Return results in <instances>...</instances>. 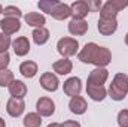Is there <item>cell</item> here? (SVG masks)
I'll list each match as a JSON object with an SVG mask.
<instances>
[{"instance_id":"obj_1","label":"cell","mask_w":128,"mask_h":127,"mask_svg":"<svg viewBox=\"0 0 128 127\" xmlns=\"http://www.w3.org/2000/svg\"><path fill=\"white\" fill-rule=\"evenodd\" d=\"M79 60L86 64H96L97 67H106L112 61V52L106 46H98L94 42L86 43L80 52H79Z\"/></svg>"},{"instance_id":"obj_28","label":"cell","mask_w":128,"mask_h":127,"mask_svg":"<svg viewBox=\"0 0 128 127\" xmlns=\"http://www.w3.org/2000/svg\"><path fill=\"white\" fill-rule=\"evenodd\" d=\"M118 126L119 127H128V109H122L118 114Z\"/></svg>"},{"instance_id":"obj_22","label":"cell","mask_w":128,"mask_h":127,"mask_svg":"<svg viewBox=\"0 0 128 127\" xmlns=\"http://www.w3.org/2000/svg\"><path fill=\"white\" fill-rule=\"evenodd\" d=\"M32 36H33V40H34L36 45H43V43H46L48 39H49V30L45 29V27H42V29H34L33 33H32Z\"/></svg>"},{"instance_id":"obj_15","label":"cell","mask_w":128,"mask_h":127,"mask_svg":"<svg viewBox=\"0 0 128 127\" xmlns=\"http://www.w3.org/2000/svg\"><path fill=\"white\" fill-rule=\"evenodd\" d=\"M118 29V21L116 20H98V32L103 36H110L116 32Z\"/></svg>"},{"instance_id":"obj_20","label":"cell","mask_w":128,"mask_h":127,"mask_svg":"<svg viewBox=\"0 0 128 127\" xmlns=\"http://www.w3.org/2000/svg\"><path fill=\"white\" fill-rule=\"evenodd\" d=\"M52 69L58 75H67V73L72 72L73 64H72V61L68 58H61V60H58V61H55V63L52 64Z\"/></svg>"},{"instance_id":"obj_26","label":"cell","mask_w":128,"mask_h":127,"mask_svg":"<svg viewBox=\"0 0 128 127\" xmlns=\"http://www.w3.org/2000/svg\"><path fill=\"white\" fill-rule=\"evenodd\" d=\"M12 45V40L8 34L0 33V52H8V48Z\"/></svg>"},{"instance_id":"obj_9","label":"cell","mask_w":128,"mask_h":127,"mask_svg":"<svg viewBox=\"0 0 128 127\" xmlns=\"http://www.w3.org/2000/svg\"><path fill=\"white\" fill-rule=\"evenodd\" d=\"M49 15H52V18H55V20L63 21V20H67L68 17H72V9H70V6L66 5V3L55 2V5H54L52 11L49 12Z\"/></svg>"},{"instance_id":"obj_16","label":"cell","mask_w":128,"mask_h":127,"mask_svg":"<svg viewBox=\"0 0 128 127\" xmlns=\"http://www.w3.org/2000/svg\"><path fill=\"white\" fill-rule=\"evenodd\" d=\"M68 108L73 114L76 115H82L85 114V111L88 109V105H86V100L80 96H76V97H72L70 99V103H68Z\"/></svg>"},{"instance_id":"obj_10","label":"cell","mask_w":128,"mask_h":127,"mask_svg":"<svg viewBox=\"0 0 128 127\" xmlns=\"http://www.w3.org/2000/svg\"><path fill=\"white\" fill-rule=\"evenodd\" d=\"M63 90H64V93H66L67 96H70V97H76V96H79V94H80V91H82L80 79H79V78H76V76L68 78V79L64 82Z\"/></svg>"},{"instance_id":"obj_31","label":"cell","mask_w":128,"mask_h":127,"mask_svg":"<svg viewBox=\"0 0 128 127\" xmlns=\"http://www.w3.org/2000/svg\"><path fill=\"white\" fill-rule=\"evenodd\" d=\"M88 5H90V9L91 11H98V9H101V2H88Z\"/></svg>"},{"instance_id":"obj_3","label":"cell","mask_w":128,"mask_h":127,"mask_svg":"<svg viewBox=\"0 0 128 127\" xmlns=\"http://www.w3.org/2000/svg\"><path fill=\"white\" fill-rule=\"evenodd\" d=\"M128 6V0H109L100 9V18L103 20H116L119 11Z\"/></svg>"},{"instance_id":"obj_4","label":"cell","mask_w":128,"mask_h":127,"mask_svg":"<svg viewBox=\"0 0 128 127\" xmlns=\"http://www.w3.org/2000/svg\"><path fill=\"white\" fill-rule=\"evenodd\" d=\"M78 48H79V42L73 37H63L57 43V51L63 55V58L74 55L78 52Z\"/></svg>"},{"instance_id":"obj_23","label":"cell","mask_w":128,"mask_h":127,"mask_svg":"<svg viewBox=\"0 0 128 127\" xmlns=\"http://www.w3.org/2000/svg\"><path fill=\"white\" fill-rule=\"evenodd\" d=\"M22 124H24V127H40V124H42V117L37 112H28L24 117Z\"/></svg>"},{"instance_id":"obj_35","label":"cell","mask_w":128,"mask_h":127,"mask_svg":"<svg viewBox=\"0 0 128 127\" xmlns=\"http://www.w3.org/2000/svg\"><path fill=\"white\" fill-rule=\"evenodd\" d=\"M0 14H3V6L0 5Z\"/></svg>"},{"instance_id":"obj_33","label":"cell","mask_w":128,"mask_h":127,"mask_svg":"<svg viewBox=\"0 0 128 127\" xmlns=\"http://www.w3.org/2000/svg\"><path fill=\"white\" fill-rule=\"evenodd\" d=\"M0 127H6V123H4V120L0 117Z\"/></svg>"},{"instance_id":"obj_24","label":"cell","mask_w":128,"mask_h":127,"mask_svg":"<svg viewBox=\"0 0 128 127\" xmlns=\"http://www.w3.org/2000/svg\"><path fill=\"white\" fill-rule=\"evenodd\" d=\"M14 72L9 69H2L0 70V87H9L14 82Z\"/></svg>"},{"instance_id":"obj_17","label":"cell","mask_w":128,"mask_h":127,"mask_svg":"<svg viewBox=\"0 0 128 127\" xmlns=\"http://www.w3.org/2000/svg\"><path fill=\"white\" fill-rule=\"evenodd\" d=\"M26 23L32 27H36V29H42L45 24H46V18L45 15L39 14V12H28L26 17H24Z\"/></svg>"},{"instance_id":"obj_8","label":"cell","mask_w":128,"mask_h":127,"mask_svg":"<svg viewBox=\"0 0 128 127\" xmlns=\"http://www.w3.org/2000/svg\"><path fill=\"white\" fill-rule=\"evenodd\" d=\"M24 109H26V103H24L22 99L10 97V99L8 100V103H6V111H8V114H9L10 117H14V118L20 117V115L24 112Z\"/></svg>"},{"instance_id":"obj_30","label":"cell","mask_w":128,"mask_h":127,"mask_svg":"<svg viewBox=\"0 0 128 127\" xmlns=\"http://www.w3.org/2000/svg\"><path fill=\"white\" fill-rule=\"evenodd\" d=\"M61 127H80V124L78 121H74V120H67L61 124Z\"/></svg>"},{"instance_id":"obj_13","label":"cell","mask_w":128,"mask_h":127,"mask_svg":"<svg viewBox=\"0 0 128 127\" xmlns=\"http://www.w3.org/2000/svg\"><path fill=\"white\" fill-rule=\"evenodd\" d=\"M0 27H2V32L4 34H14L21 29V23L18 18H3L0 21Z\"/></svg>"},{"instance_id":"obj_11","label":"cell","mask_w":128,"mask_h":127,"mask_svg":"<svg viewBox=\"0 0 128 127\" xmlns=\"http://www.w3.org/2000/svg\"><path fill=\"white\" fill-rule=\"evenodd\" d=\"M39 84L42 85V88L43 90H46V91H57V88H58V78L54 75V73H51V72H46V73H43L42 76H40V81H39Z\"/></svg>"},{"instance_id":"obj_19","label":"cell","mask_w":128,"mask_h":127,"mask_svg":"<svg viewBox=\"0 0 128 127\" xmlns=\"http://www.w3.org/2000/svg\"><path fill=\"white\" fill-rule=\"evenodd\" d=\"M9 93H10L12 97H15V99H22L24 96L27 94V85H26L22 81L15 79V81L9 85Z\"/></svg>"},{"instance_id":"obj_34","label":"cell","mask_w":128,"mask_h":127,"mask_svg":"<svg viewBox=\"0 0 128 127\" xmlns=\"http://www.w3.org/2000/svg\"><path fill=\"white\" fill-rule=\"evenodd\" d=\"M125 43L128 45V33H127V36H125Z\"/></svg>"},{"instance_id":"obj_32","label":"cell","mask_w":128,"mask_h":127,"mask_svg":"<svg viewBox=\"0 0 128 127\" xmlns=\"http://www.w3.org/2000/svg\"><path fill=\"white\" fill-rule=\"evenodd\" d=\"M48 127H61V124H58V123H51Z\"/></svg>"},{"instance_id":"obj_27","label":"cell","mask_w":128,"mask_h":127,"mask_svg":"<svg viewBox=\"0 0 128 127\" xmlns=\"http://www.w3.org/2000/svg\"><path fill=\"white\" fill-rule=\"evenodd\" d=\"M55 2H57V0H40V2L37 3V6H39V9H40V11H43V12L49 14V12L52 11L54 5H55Z\"/></svg>"},{"instance_id":"obj_14","label":"cell","mask_w":128,"mask_h":127,"mask_svg":"<svg viewBox=\"0 0 128 127\" xmlns=\"http://www.w3.org/2000/svg\"><path fill=\"white\" fill-rule=\"evenodd\" d=\"M68 32L73 36H84L85 33L88 32V23L85 20H78L73 18L68 23Z\"/></svg>"},{"instance_id":"obj_25","label":"cell","mask_w":128,"mask_h":127,"mask_svg":"<svg viewBox=\"0 0 128 127\" xmlns=\"http://www.w3.org/2000/svg\"><path fill=\"white\" fill-rule=\"evenodd\" d=\"M3 14H4V18H20L22 15L21 9L16 6H6L3 9Z\"/></svg>"},{"instance_id":"obj_6","label":"cell","mask_w":128,"mask_h":127,"mask_svg":"<svg viewBox=\"0 0 128 127\" xmlns=\"http://www.w3.org/2000/svg\"><path fill=\"white\" fill-rule=\"evenodd\" d=\"M109 78V70L104 67H96L94 70L90 72L88 75V82L86 85H103Z\"/></svg>"},{"instance_id":"obj_18","label":"cell","mask_w":128,"mask_h":127,"mask_svg":"<svg viewBox=\"0 0 128 127\" xmlns=\"http://www.w3.org/2000/svg\"><path fill=\"white\" fill-rule=\"evenodd\" d=\"M86 94L96 102H101L106 99L107 91H106L104 85H86Z\"/></svg>"},{"instance_id":"obj_5","label":"cell","mask_w":128,"mask_h":127,"mask_svg":"<svg viewBox=\"0 0 128 127\" xmlns=\"http://www.w3.org/2000/svg\"><path fill=\"white\" fill-rule=\"evenodd\" d=\"M36 111L40 117H51L55 112V103L49 97H40L36 103Z\"/></svg>"},{"instance_id":"obj_12","label":"cell","mask_w":128,"mask_h":127,"mask_svg":"<svg viewBox=\"0 0 128 127\" xmlns=\"http://www.w3.org/2000/svg\"><path fill=\"white\" fill-rule=\"evenodd\" d=\"M12 48H14V52L18 57H24L30 51V42H28V39L26 36H20L12 42Z\"/></svg>"},{"instance_id":"obj_2","label":"cell","mask_w":128,"mask_h":127,"mask_svg":"<svg viewBox=\"0 0 128 127\" xmlns=\"http://www.w3.org/2000/svg\"><path fill=\"white\" fill-rule=\"evenodd\" d=\"M128 94V75L125 73H116L112 84H110V88H109V96L116 100V102H121L125 99V96Z\"/></svg>"},{"instance_id":"obj_21","label":"cell","mask_w":128,"mask_h":127,"mask_svg":"<svg viewBox=\"0 0 128 127\" xmlns=\"http://www.w3.org/2000/svg\"><path fill=\"white\" fill-rule=\"evenodd\" d=\"M20 72L24 78H33L37 73V64L34 61H22L20 64Z\"/></svg>"},{"instance_id":"obj_29","label":"cell","mask_w":128,"mask_h":127,"mask_svg":"<svg viewBox=\"0 0 128 127\" xmlns=\"http://www.w3.org/2000/svg\"><path fill=\"white\" fill-rule=\"evenodd\" d=\"M10 63V55L9 52H0V70L8 69V64Z\"/></svg>"},{"instance_id":"obj_7","label":"cell","mask_w":128,"mask_h":127,"mask_svg":"<svg viewBox=\"0 0 128 127\" xmlns=\"http://www.w3.org/2000/svg\"><path fill=\"white\" fill-rule=\"evenodd\" d=\"M70 9H72V15H73V18H78V20H84V18L91 12L90 5H88V2H85V0L73 2V3L70 5Z\"/></svg>"}]
</instances>
